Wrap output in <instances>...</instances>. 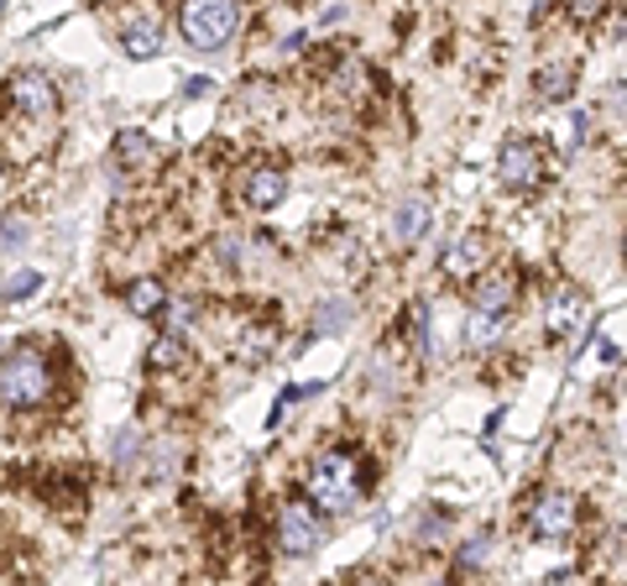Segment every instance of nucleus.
Instances as JSON below:
<instances>
[{
    "instance_id": "obj_1",
    "label": "nucleus",
    "mask_w": 627,
    "mask_h": 586,
    "mask_svg": "<svg viewBox=\"0 0 627 586\" xmlns=\"http://www.w3.org/2000/svg\"><path fill=\"white\" fill-rule=\"evenodd\" d=\"M366 492H372V471L361 450H325L309 466V498L319 513H351L366 503Z\"/></svg>"
},
{
    "instance_id": "obj_2",
    "label": "nucleus",
    "mask_w": 627,
    "mask_h": 586,
    "mask_svg": "<svg viewBox=\"0 0 627 586\" xmlns=\"http://www.w3.org/2000/svg\"><path fill=\"white\" fill-rule=\"evenodd\" d=\"M53 393V362L42 356L38 345H17L6 362H0V404L6 408H38Z\"/></svg>"
},
{
    "instance_id": "obj_3",
    "label": "nucleus",
    "mask_w": 627,
    "mask_h": 586,
    "mask_svg": "<svg viewBox=\"0 0 627 586\" xmlns=\"http://www.w3.org/2000/svg\"><path fill=\"white\" fill-rule=\"evenodd\" d=\"M178 32L194 53H220L241 32V0H183L178 6Z\"/></svg>"
},
{
    "instance_id": "obj_4",
    "label": "nucleus",
    "mask_w": 627,
    "mask_h": 586,
    "mask_svg": "<svg viewBox=\"0 0 627 586\" xmlns=\"http://www.w3.org/2000/svg\"><path fill=\"white\" fill-rule=\"evenodd\" d=\"M497 179H502V189H512V194L539 189V183H544V147L529 142V137H512V142L497 152Z\"/></svg>"
},
{
    "instance_id": "obj_5",
    "label": "nucleus",
    "mask_w": 627,
    "mask_h": 586,
    "mask_svg": "<svg viewBox=\"0 0 627 586\" xmlns=\"http://www.w3.org/2000/svg\"><path fill=\"white\" fill-rule=\"evenodd\" d=\"M277 545H283V555H314V550L325 545V524H319V513H314L309 503H283V513H277Z\"/></svg>"
},
{
    "instance_id": "obj_6",
    "label": "nucleus",
    "mask_w": 627,
    "mask_h": 586,
    "mask_svg": "<svg viewBox=\"0 0 627 586\" xmlns=\"http://www.w3.org/2000/svg\"><path fill=\"white\" fill-rule=\"evenodd\" d=\"M6 100L17 105L21 116H53L59 110V84L47 74H38V68H17L6 79Z\"/></svg>"
},
{
    "instance_id": "obj_7",
    "label": "nucleus",
    "mask_w": 627,
    "mask_h": 586,
    "mask_svg": "<svg viewBox=\"0 0 627 586\" xmlns=\"http://www.w3.org/2000/svg\"><path fill=\"white\" fill-rule=\"evenodd\" d=\"M529 529H533V540H570V529H575V498L570 492H544L529 508Z\"/></svg>"
},
{
    "instance_id": "obj_8",
    "label": "nucleus",
    "mask_w": 627,
    "mask_h": 586,
    "mask_svg": "<svg viewBox=\"0 0 627 586\" xmlns=\"http://www.w3.org/2000/svg\"><path fill=\"white\" fill-rule=\"evenodd\" d=\"M288 194V173L277 168V162H256L252 179H246V204H252L256 215H273L277 204Z\"/></svg>"
},
{
    "instance_id": "obj_9",
    "label": "nucleus",
    "mask_w": 627,
    "mask_h": 586,
    "mask_svg": "<svg viewBox=\"0 0 627 586\" xmlns=\"http://www.w3.org/2000/svg\"><path fill=\"white\" fill-rule=\"evenodd\" d=\"M491 246L481 231H470V236H460V242L445 252V278H481V267H487Z\"/></svg>"
},
{
    "instance_id": "obj_10",
    "label": "nucleus",
    "mask_w": 627,
    "mask_h": 586,
    "mask_svg": "<svg viewBox=\"0 0 627 586\" xmlns=\"http://www.w3.org/2000/svg\"><path fill=\"white\" fill-rule=\"evenodd\" d=\"M512 294H518V284H512L508 273L487 278V284L476 288V315H487V320H502V315L512 309Z\"/></svg>"
},
{
    "instance_id": "obj_11",
    "label": "nucleus",
    "mask_w": 627,
    "mask_h": 586,
    "mask_svg": "<svg viewBox=\"0 0 627 586\" xmlns=\"http://www.w3.org/2000/svg\"><path fill=\"white\" fill-rule=\"evenodd\" d=\"M126 309L141 315V320H157V315L168 309V288L157 284V278H137V284L126 288Z\"/></svg>"
},
{
    "instance_id": "obj_12",
    "label": "nucleus",
    "mask_w": 627,
    "mask_h": 586,
    "mask_svg": "<svg viewBox=\"0 0 627 586\" xmlns=\"http://www.w3.org/2000/svg\"><path fill=\"white\" fill-rule=\"evenodd\" d=\"M575 320H581V294H575V288H560V294L549 299L544 330H549V335H570V330H575Z\"/></svg>"
},
{
    "instance_id": "obj_13",
    "label": "nucleus",
    "mask_w": 627,
    "mask_h": 586,
    "mask_svg": "<svg viewBox=\"0 0 627 586\" xmlns=\"http://www.w3.org/2000/svg\"><path fill=\"white\" fill-rule=\"evenodd\" d=\"M424 225H429V200H403L397 204V215H392V236L408 246L424 236Z\"/></svg>"
},
{
    "instance_id": "obj_14",
    "label": "nucleus",
    "mask_w": 627,
    "mask_h": 586,
    "mask_svg": "<svg viewBox=\"0 0 627 586\" xmlns=\"http://www.w3.org/2000/svg\"><path fill=\"white\" fill-rule=\"evenodd\" d=\"M120 47H126V58H157L162 53V26L157 21H137V26L120 32Z\"/></svg>"
},
{
    "instance_id": "obj_15",
    "label": "nucleus",
    "mask_w": 627,
    "mask_h": 586,
    "mask_svg": "<svg viewBox=\"0 0 627 586\" xmlns=\"http://www.w3.org/2000/svg\"><path fill=\"white\" fill-rule=\"evenodd\" d=\"M539 100H570V89H575V68H560V63H554V68H544V74H539Z\"/></svg>"
},
{
    "instance_id": "obj_16",
    "label": "nucleus",
    "mask_w": 627,
    "mask_h": 586,
    "mask_svg": "<svg viewBox=\"0 0 627 586\" xmlns=\"http://www.w3.org/2000/svg\"><path fill=\"white\" fill-rule=\"evenodd\" d=\"M152 152H157V147H152V137H147V131H120V137H116V162H120V168L147 162Z\"/></svg>"
},
{
    "instance_id": "obj_17",
    "label": "nucleus",
    "mask_w": 627,
    "mask_h": 586,
    "mask_svg": "<svg viewBox=\"0 0 627 586\" xmlns=\"http://www.w3.org/2000/svg\"><path fill=\"white\" fill-rule=\"evenodd\" d=\"M183 356H189V341H178V335H157L147 345V366H178Z\"/></svg>"
},
{
    "instance_id": "obj_18",
    "label": "nucleus",
    "mask_w": 627,
    "mask_h": 586,
    "mask_svg": "<svg viewBox=\"0 0 627 586\" xmlns=\"http://www.w3.org/2000/svg\"><path fill=\"white\" fill-rule=\"evenodd\" d=\"M38 288H42V273H38V267H26V273H17V278H6V284H0V299L21 303V299H32Z\"/></svg>"
},
{
    "instance_id": "obj_19",
    "label": "nucleus",
    "mask_w": 627,
    "mask_h": 586,
    "mask_svg": "<svg viewBox=\"0 0 627 586\" xmlns=\"http://www.w3.org/2000/svg\"><path fill=\"white\" fill-rule=\"evenodd\" d=\"M355 309L346 299H334V303H325V309H319V320H314V335H330V330H340V324L351 320Z\"/></svg>"
},
{
    "instance_id": "obj_20",
    "label": "nucleus",
    "mask_w": 627,
    "mask_h": 586,
    "mask_svg": "<svg viewBox=\"0 0 627 586\" xmlns=\"http://www.w3.org/2000/svg\"><path fill=\"white\" fill-rule=\"evenodd\" d=\"M460 561H466V566H487L491 561V534H476V540L460 550Z\"/></svg>"
},
{
    "instance_id": "obj_21",
    "label": "nucleus",
    "mask_w": 627,
    "mask_h": 586,
    "mask_svg": "<svg viewBox=\"0 0 627 586\" xmlns=\"http://www.w3.org/2000/svg\"><path fill=\"white\" fill-rule=\"evenodd\" d=\"M491 341H497V320L476 315V320H470V345H491Z\"/></svg>"
},
{
    "instance_id": "obj_22",
    "label": "nucleus",
    "mask_w": 627,
    "mask_h": 586,
    "mask_svg": "<svg viewBox=\"0 0 627 586\" xmlns=\"http://www.w3.org/2000/svg\"><path fill=\"white\" fill-rule=\"evenodd\" d=\"M602 11H607V0H570V17L575 21H596Z\"/></svg>"
},
{
    "instance_id": "obj_23",
    "label": "nucleus",
    "mask_w": 627,
    "mask_h": 586,
    "mask_svg": "<svg viewBox=\"0 0 627 586\" xmlns=\"http://www.w3.org/2000/svg\"><path fill=\"white\" fill-rule=\"evenodd\" d=\"M215 252H220V263L241 267V236H220V242H215Z\"/></svg>"
},
{
    "instance_id": "obj_24",
    "label": "nucleus",
    "mask_w": 627,
    "mask_h": 586,
    "mask_svg": "<svg viewBox=\"0 0 627 586\" xmlns=\"http://www.w3.org/2000/svg\"><path fill=\"white\" fill-rule=\"evenodd\" d=\"M0 236H6V242H26V221H17V215H11V221L0 225Z\"/></svg>"
},
{
    "instance_id": "obj_25",
    "label": "nucleus",
    "mask_w": 627,
    "mask_h": 586,
    "mask_svg": "<svg viewBox=\"0 0 627 586\" xmlns=\"http://www.w3.org/2000/svg\"><path fill=\"white\" fill-rule=\"evenodd\" d=\"M361 586H387V582H361Z\"/></svg>"
},
{
    "instance_id": "obj_26",
    "label": "nucleus",
    "mask_w": 627,
    "mask_h": 586,
    "mask_svg": "<svg viewBox=\"0 0 627 586\" xmlns=\"http://www.w3.org/2000/svg\"><path fill=\"white\" fill-rule=\"evenodd\" d=\"M0 17H6V0H0Z\"/></svg>"
}]
</instances>
